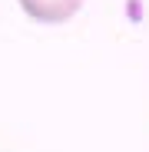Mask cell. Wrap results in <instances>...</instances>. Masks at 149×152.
I'll use <instances>...</instances> for the list:
<instances>
[{
  "instance_id": "6da1fadb",
  "label": "cell",
  "mask_w": 149,
  "mask_h": 152,
  "mask_svg": "<svg viewBox=\"0 0 149 152\" xmlns=\"http://www.w3.org/2000/svg\"><path fill=\"white\" fill-rule=\"evenodd\" d=\"M17 4L37 23H66L80 13L83 0H17Z\"/></svg>"
}]
</instances>
